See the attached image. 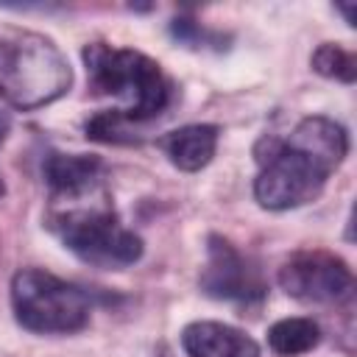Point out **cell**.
I'll return each mask as SVG.
<instances>
[{
  "mask_svg": "<svg viewBox=\"0 0 357 357\" xmlns=\"http://www.w3.org/2000/svg\"><path fill=\"white\" fill-rule=\"evenodd\" d=\"M312 70L324 78H332V81H340V84H354L357 78V59L351 50H346L343 45H335V42H324L315 47L312 59H310Z\"/></svg>",
  "mask_w": 357,
  "mask_h": 357,
  "instance_id": "cell-12",
  "label": "cell"
},
{
  "mask_svg": "<svg viewBox=\"0 0 357 357\" xmlns=\"http://www.w3.org/2000/svg\"><path fill=\"white\" fill-rule=\"evenodd\" d=\"M73 84L67 56L39 31L0 22V100L14 109H39L59 100Z\"/></svg>",
  "mask_w": 357,
  "mask_h": 357,
  "instance_id": "cell-4",
  "label": "cell"
},
{
  "mask_svg": "<svg viewBox=\"0 0 357 357\" xmlns=\"http://www.w3.org/2000/svg\"><path fill=\"white\" fill-rule=\"evenodd\" d=\"M50 198H64L103 184V162L89 153H59L50 151L42 165Z\"/></svg>",
  "mask_w": 357,
  "mask_h": 357,
  "instance_id": "cell-9",
  "label": "cell"
},
{
  "mask_svg": "<svg viewBox=\"0 0 357 357\" xmlns=\"http://www.w3.org/2000/svg\"><path fill=\"white\" fill-rule=\"evenodd\" d=\"M337 11H343V14H346V22H349V25H354V22H357V17H354V3H340V6H337Z\"/></svg>",
  "mask_w": 357,
  "mask_h": 357,
  "instance_id": "cell-15",
  "label": "cell"
},
{
  "mask_svg": "<svg viewBox=\"0 0 357 357\" xmlns=\"http://www.w3.org/2000/svg\"><path fill=\"white\" fill-rule=\"evenodd\" d=\"M8 117L0 112V145H3V139H6V134H8ZM3 192H6V184H3V178H0V198H3Z\"/></svg>",
  "mask_w": 357,
  "mask_h": 357,
  "instance_id": "cell-14",
  "label": "cell"
},
{
  "mask_svg": "<svg viewBox=\"0 0 357 357\" xmlns=\"http://www.w3.org/2000/svg\"><path fill=\"white\" fill-rule=\"evenodd\" d=\"M47 229L78 259L106 271H123L134 265L145 248L142 237L120 223L106 181L75 195L50 198Z\"/></svg>",
  "mask_w": 357,
  "mask_h": 357,
  "instance_id": "cell-2",
  "label": "cell"
},
{
  "mask_svg": "<svg viewBox=\"0 0 357 357\" xmlns=\"http://www.w3.org/2000/svg\"><path fill=\"white\" fill-rule=\"evenodd\" d=\"M321 340V326L312 318H282L268 329V346L276 354L296 357L315 349Z\"/></svg>",
  "mask_w": 357,
  "mask_h": 357,
  "instance_id": "cell-11",
  "label": "cell"
},
{
  "mask_svg": "<svg viewBox=\"0 0 357 357\" xmlns=\"http://www.w3.org/2000/svg\"><path fill=\"white\" fill-rule=\"evenodd\" d=\"M201 290L220 301H259L268 290L259 268L237 251L226 237L209 234L206 265L201 271Z\"/></svg>",
  "mask_w": 357,
  "mask_h": 357,
  "instance_id": "cell-7",
  "label": "cell"
},
{
  "mask_svg": "<svg viewBox=\"0 0 357 357\" xmlns=\"http://www.w3.org/2000/svg\"><path fill=\"white\" fill-rule=\"evenodd\" d=\"M346 153V128L321 114L304 117L284 139L262 137L254 148L259 165L254 178L257 204L271 212H284L315 201Z\"/></svg>",
  "mask_w": 357,
  "mask_h": 357,
  "instance_id": "cell-1",
  "label": "cell"
},
{
  "mask_svg": "<svg viewBox=\"0 0 357 357\" xmlns=\"http://www.w3.org/2000/svg\"><path fill=\"white\" fill-rule=\"evenodd\" d=\"M218 126L209 123H192V126H181L170 134H165L159 139V148L165 151V156L170 159L173 167L184 170V173H195L201 167H206L218 151Z\"/></svg>",
  "mask_w": 357,
  "mask_h": 357,
  "instance_id": "cell-10",
  "label": "cell"
},
{
  "mask_svg": "<svg viewBox=\"0 0 357 357\" xmlns=\"http://www.w3.org/2000/svg\"><path fill=\"white\" fill-rule=\"evenodd\" d=\"M81 56L92 92L112 100L109 112L128 123H142L167 109L173 86L151 56L131 47H112L106 42L86 45Z\"/></svg>",
  "mask_w": 357,
  "mask_h": 357,
  "instance_id": "cell-3",
  "label": "cell"
},
{
  "mask_svg": "<svg viewBox=\"0 0 357 357\" xmlns=\"http://www.w3.org/2000/svg\"><path fill=\"white\" fill-rule=\"evenodd\" d=\"M190 357H259V343L237 326L220 321H192L181 332Z\"/></svg>",
  "mask_w": 357,
  "mask_h": 357,
  "instance_id": "cell-8",
  "label": "cell"
},
{
  "mask_svg": "<svg viewBox=\"0 0 357 357\" xmlns=\"http://www.w3.org/2000/svg\"><path fill=\"white\" fill-rule=\"evenodd\" d=\"M84 131H86L89 139H98V142H134V137H131V123H128L126 117L109 112V109L92 114V117L86 120Z\"/></svg>",
  "mask_w": 357,
  "mask_h": 357,
  "instance_id": "cell-13",
  "label": "cell"
},
{
  "mask_svg": "<svg viewBox=\"0 0 357 357\" xmlns=\"http://www.w3.org/2000/svg\"><path fill=\"white\" fill-rule=\"evenodd\" d=\"M279 287L307 304H329L351 290V268L329 251H298L279 268Z\"/></svg>",
  "mask_w": 357,
  "mask_h": 357,
  "instance_id": "cell-6",
  "label": "cell"
},
{
  "mask_svg": "<svg viewBox=\"0 0 357 357\" xmlns=\"http://www.w3.org/2000/svg\"><path fill=\"white\" fill-rule=\"evenodd\" d=\"M11 307L22 329L36 335H70L89 324L92 298L84 287L42 268H22L11 279Z\"/></svg>",
  "mask_w": 357,
  "mask_h": 357,
  "instance_id": "cell-5",
  "label": "cell"
}]
</instances>
